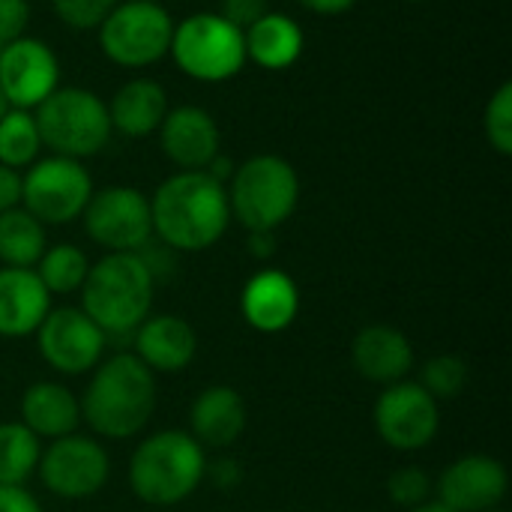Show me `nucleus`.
<instances>
[{
    "label": "nucleus",
    "instance_id": "nucleus-1",
    "mask_svg": "<svg viewBox=\"0 0 512 512\" xmlns=\"http://www.w3.org/2000/svg\"><path fill=\"white\" fill-rule=\"evenodd\" d=\"M153 234L174 252H204L216 246L228 225L231 207L225 183L207 171H174L150 198Z\"/></svg>",
    "mask_w": 512,
    "mask_h": 512
},
{
    "label": "nucleus",
    "instance_id": "nucleus-2",
    "mask_svg": "<svg viewBox=\"0 0 512 512\" xmlns=\"http://www.w3.org/2000/svg\"><path fill=\"white\" fill-rule=\"evenodd\" d=\"M78 405L96 435L135 438L156 411V378L135 354H114L96 366Z\"/></svg>",
    "mask_w": 512,
    "mask_h": 512
},
{
    "label": "nucleus",
    "instance_id": "nucleus-3",
    "mask_svg": "<svg viewBox=\"0 0 512 512\" xmlns=\"http://www.w3.org/2000/svg\"><path fill=\"white\" fill-rule=\"evenodd\" d=\"M156 276L138 252H108L87 270L81 312L105 333H135L150 318Z\"/></svg>",
    "mask_w": 512,
    "mask_h": 512
},
{
    "label": "nucleus",
    "instance_id": "nucleus-4",
    "mask_svg": "<svg viewBox=\"0 0 512 512\" xmlns=\"http://www.w3.org/2000/svg\"><path fill=\"white\" fill-rule=\"evenodd\" d=\"M204 447L177 429H165L141 441L129 462V486L150 507H174L186 501L204 480Z\"/></svg>",
    "mask_w": 512,
    "mask_h": 512
},
{
    "label": "nucleus",
    "instance_id": "nucleus-5",
    "mask_svg": "<svg viewBox=\"0 0 512 512\" xmlns=\"http://www.w3.org/2000/svg\"><path fill=\"white\" fill-rule=\"evenodd\" d=\"M231 219L246 231H273L285 225L300 201V177L294 165L276 153H258L240 162L225 186Z\"/></svg>",
    "mask_w": 512,
    "mask_h": 512
},
{
    "label": "nucleus",
    "instance_id": "nucleus-6",
    "mask_svg": "<svg viewBox=\"0 0 512 512\" xmlns=\"http://www.w3.org/2000/svg\"><path fill=\"white\" fill-rule=\"evenodd\" d=\"M36 129L42 147L51 156L66 159H90L111 141V117L105 99H99L87 87H57L36 111Z\"/></svg>",
    "mask_w": 512,
    "mask_h": 512
},
{
    "label": "nucleus",
    "instance_id": "nucleus-7",
    "mask_svg": "<svg viewBox=\"0 0 512 512\" xmlns=\"http://www.w3.org/2000/svg\"><path fill=\"white\" fill-rule=\"evenodd\" d=\"M168 54L186 78L201 84L231 81L246 66L243 30L219 12H192L177 21Z\"/></svg>",
    "mask_w": 512,
    "mask_h": 512
},
{
    "label": "nucleus",
    "instance_id": "nucleus-8",
    "mask_svg": "<svg viewBox=\"0 0 512 512\" xmlns=\"http://www.w3.org/2000/svg\"><path fill=\"white\" fill-rule=\"evenodd\" d=\"M174 18L159 0H120L96 27L102 54L123 69H147L168 57Z\"/></svg>",
    "mask_w": 512,
    "mask_h": 512
},
{
    "label": "nucleus",
    "instance_id": "nucleus-9",
    "mask_svg": "<svg viewBox=\"0 0 512 512\" xmlns=\"http://www.w3.org/2000/svg\"><path fill=\"white\" fill-rule=\"evenodd\" d=\"M93 192V177L78 159L45 156L21 174V207L42 225H69L81 219Z\"/></svg>",
    "mask_w": 512,
    "mask_h": 512
},
{
    "label": "nucleus",
    "instance_id": "nucleus-10",
    "mask_svg": "<svg viewBox=\"0 0 512 512\" xmlns=\"http://www.w3.org/2000/svg\"><path fill=\"white\" fill-rule=\"evenodd\" d=\"M84 231L108 252H141L153 237L150 198L135 186H105L90 195Z\"/></svg>",
    "mask_w": 512,
    "mask_h": 512
},
{
    "label": "nucleus",
    "instance_id": "nucleus-11",
    "mask_svg": "<svg viewBox=\"0 0 512 512\" xmlns=\"http://www.w3.org/2000/svg\"><path fill=\"white\" fill-rule=\"evenodd\" d=\"M375 429L399 453L426 450L441 429L438 402L417 381L390 384L375 402Z\"/></svg>",
    "mask_w": 512,
    "mask_h": 512
},
{
    "label": "nucleus",
    "instance_id": "nucleus-12",
    "mask_svg": "<svg viewBox=\"0 0 512 512\" xmlns=\"http://www.w3.org/2000/svg\"><path fill=\"white\" fill-rule=\"evenodd\" d=\"M39 480L42 486L66 501L93 498L111 474V459L105 447L84 435H66L51 441V447L39 456Z\"/></svg>",
    "mask_w": 512,
    "mask_h": 512
},
{
    "label": "nucleus",
    "instance_id": "nucleus-13",
    "mask_svg": "<svg viewBox=\"0 0 512 512\" xmlns=\"http://www.w3.org/2000/svg\"><path fill=\"white\" fill-rule=\"evenodd\" d=\"M60 87V60L45 39L18 36L0 51V90L9 108L36 111Z\"/></svg>",
    "mask_w": 512,
    "mask_h": 512
},
{
    "label": "nucleus",
    "instance_id": "nucleus-14",
    "mask_svg": "<svg viewBox=\"0 0 512 512\" xmlns=\"http://www.w3.org/2000/svg\"><path fill=\"white\" fill-rule=\"evenodd\" d=\"M36 336L45 363L60 375H84L96 369L108 342V336L75 306L51 309Z\"/></svg>",
    "mask_w": 512,
    "mask_h": 512
},
{
    "label": "nucleus",
    "instance_id": "nucleus-15",
    "mask_svg": "<svg viewBox=\"0 0 512 512\" xmlns=\"http://www.w3.org/2000/svg\"><path fill=\"white\" fill-rule=\"evenodd\" d=\"M507 468L492 456L456 459L438 480V504L453 512H489L507 498Z\"/></svg>",
    "mask_w": 512,
    "mask_h": 512
},
{
    "label": "nucleus",
    "instance_id": "nucleus-16",
    "mask_svg": "<svg viewBox=\"0 0 512 512\" xmlns=\"http://www.w3.org/2000/svg\"><path fill=\"white\" fill-rule=\"evenodd\" d=\"M159 132L162 153L168 162L177 165V171H204L219 156V123L216 117L201 105H177L168 108Z\"/></svg>",
    "mask_w": 512,
    "mask_h": 512
},
{
    "label": "nucleus",
    "instance_id": "nucleus-17",
    "mask_svg": "<svg viewBox=\"0 0 512 512\" xmlns=\"http://www.w3.org/2000/svg\"><path fill=\"white\" fill-rule=\"evenodd\" d=\"M351 360L360 378L372 384H399L414 369V348L408 336L387 324H369L354 336Z\"/></svg>",
    "mask_w": 512,
    "mask_h": 512
},
{
    "label": "nucleus",
    "instance_id": "nucleus-18",
    "mask_svg": "<svg viewBox=\"0 0 512 512\" xmlns=\"http://www.w3.org/2000/svg\"><path fill=\"white\" fill-rule=\"evenodd\" d=\"M243 318L258 333H282L294 324L300 312V291L297 282L282 270H261L255 273L243 294H240Z\"/></svg>",
    "mask_w": 512,
    "mask_h": 512
},
{
    "label": "nucleus",
    "instance_id": "nucleus-19",
    "mask_svg": "<svg viewBox=\"0 0 512 512\" xmlns=\"http://www.w3.org/2000/svg\"><path fill=\"white\" fill-rule=\"evenodd\" d=\"M135 357L150 372H183L198 351L192 324L180 315H153L135 330Z\"/></svg>",
    "mask_w": 512,
    "mask_h": 512
},
{
    "label": "nucleus",
    "instance_id": "nucleus-20",
    "mask_svg": "<svg viewBox=\"0 0 512 512\" xmlns=\"http://www.w3.org/2000/svg\"><path fill=\"white\" fill-rule=\"evenodd\" d=\"M51 312V294L39 282L36 270L3 267L0 270V336L21 339L39 330Z\"/></svg>",
    "mask_w": 512,
    "mask_h": 512
},
{
    "label": "nucleus",
    "instance_id": "nucleus-21",
    "mask_svg": "<svg viewBox=\"0 0 512 512\" xmlns=\"http://www.w3.org/2000/svg\"><path fill=\"white\" fill-rule=\"evenodd\" d=\"M246 402L234 387L216 384L207 387L204 393H198V399L192 402L189 411V426H192V438L201 447H231L234 441H240V435L246 432Z\"/></svg>",
    "mask_w": 512,
    "mask_h": 512
},
{
    "label": "nucleus",
    "instance_id": "nucleus-22",
    "mask_svg": "<svg viewBox=\"0 0 512 512\" xmlns=\"http://www.w3.org/2000/svg\"><path fill=\"white\" fill-rule=\"evenodd\" d=\"M168 93L159 81L138 75L129 78L126 84H120L108 102V117H111V129L126 135V138H147L153 135L165 114H168Z\"/></svg>",
    "mask_w": 512,
    "mask_h": 512
},
{
    "label": "nucleus",
    "instance_id": "nucleus-23",
    "mask_svg": "<svg viewBox=\"0 0 512 512\" xmlns=\"http://www.w3.org/2000/svg\"><path fill=\"white\" fill-rule=\"evenodd\" d=\"M243 42H246V60H252L261 69L279 72L300 60L306 48V33L291 15L270 9L252 27L243 30Z\"/></svg>",
    "mask_w": 512,
    "mask_h": 512
},
{
    "label": "nucleus",
    "instance_id": "nucleus-24",
    "mask_svg": "<svg viewBox=\"0 0 512 512\" xmlns=\"http://www.w3.org/2000/svg\"><path fill=\"white\" fill-rule=\"evenodd\" d=\"M21 423L36 438H66L75 435V426L81 423V405L57 381H39L24 390L21 396Z\"/></svg>",
    "mask_w": 512,
    "mask_h": 512
},
{
    "label": "nucleus",
    "instance_id": "nucleus-25",
    "mask_svg": "<svg viewBox=\"0 0 512 512\" xmlns=\"http://www.w3.org/2000/svg\"><path fill=\"white\" fill-rule=\"evenodd\" d=\"M48 249L45 225L33 219L24 207H12L0 213V261L3 267L33 270Z\"/></svg>",
    "mask_w": 512,
    "mask_h": 512
},
{
    "label": "nucleus",
    "instance_id": "nucleus-26",
    "mask_svg": "<svg viewBox=\"0 0 512 512\" xmlns=\"http://www.w3.org/2000/svg\"><path fill=\"white\" fill-rule=\"evenodd\" d=\"M39 438L24 423H0V486H24L39 468Z\"/></svg>",
    "mask_w": 512,
    "mask_h": 512
},
{
    "label": "nucleus",
    "instance_id": "nucleus-27",
    "mask_svg": "<svg viewBox=\"0 0 512 512\" xmlns=\"http://www.w3.org/2000/svg\"><path fill=\"white\" fill-rule=\"evenodd\" d=\"M42 153V138L33 111L9 108L0 117V165L21 171L30 168Z\"/></svg>",
    "mask_w": 512,
    "mask_h": 512
},
{
    "label": "nucleus",
    "instance_id": "nucleus-28",
    "mask_svg": "<svg viewBox=\"0 0 512 512\" xmlns=\"http://www.w3.org/2000/svg\"><path fill=\"white\" fill-rule=\"evenodd\" d=\"M33 270H36V276L48 294H72V291H81L87 270H90V261L78 246L57 243V246H48L42 252V258Z\"/></svg>",
    "mask_w": 512,
    "mask_h": 512
},
{
    "label": "nucleus",
    "instance_id": "nucleus-29",
    "mask_svg": "<svg viewBox=\"0 0 512 512\" xmlns=\"http://www.w3.org/2000/svg\"><path fill=\"white\" fill-rule=\"evenodd\" d=\"M435 402H444V399H456L465 384H468V363L456 354H441V357H432L426 366H423V375L417 381Z\"/></svg>",
    "mask_w": 512,
    "mask_h": 512
},
{
    "label": "nucleus",
    "instance_id": "nucleus-30",
    "mask_svg": "<svg viewBox=\"0 0 512 512\" xmlns=\"http://www.w3.org/2000/svg\"><path fill=\"white\" fill-rule=\"evenodd\" d=\"M483 129L498 156H512V81H504L486 102Z\"/></svg>",
    "mask_w": 512,
    "mask_h": 512
},
{
    "label": "nucleus",
    "instance_id": "nucleus-31",
    "mask_svg": "<svg viewBox=\"0 0 512 512\" xmlns=\"http://www.w3.org/2000/svg\"><path fill=\"white\" fill-rule=\"evenodd\" d=\"M120 0H51L54 15L72 30H96Z\"/></svg>",
    "mask_w": 512,
    "mask_h": 512
},
{
    "label": "nucleus",
    "instance_id": "nucleus-32",
    "mask_svg": "<svg viewBox=\"0 0 512 512\" xmlns=\"http://www.w3.org/2000/svg\"><path fill=\"white\" fill-rule=\"evenodd\" d=\"M387 492H390V498H393L399 507L414 510V507L426 504V498H429V492H432V483H429V477H426L420 468H402V471H396V474L390 477Z\"/></svg>",
    "mask_w": 512,
    "mask_h": 512
},
{
    "label": "nucleus",
    "instance_id": "nucleus-33",
    "mask_svg": "<svg viewBox=\"0 0 512 512\" xmlns=\"http://www.w3.org/2000/svg\"><path fill=\"white\" fill-rule=\"evenodd\" d=\"M267 12H270V0H219V15L240 30L252 27Z\"/></svg>",
    "mask_w": 512,
    "mask_h": 512
},
{
    "label": "nucleus",
    "instance_id": "nucleus-34",
    "mask_svg": "<svg viewBox=\"0 0 512 512\" xmlns=\"http://www.w3.org/2000/svg\"><path fill=\"white\" fill-rule=\"evenodd\" d=\"M30 3L27 0H0V39L12 42L27 33Z\"/></svg>",
    "mask_w": 512,
    "mask_h": 512
},
{
    "label": "nucleus",
    "instance_id": "nucleus-35",
    "mask_svg": "<svg viewBox=\"0 0 512 512\" xmlns=\"http://www.w3.org/2000/svg\"><path fill=\"white\" fill-rule=\"evenodd\" d=\"M0 512H42V507L24 486H0Z\"/></svg>",
    "mask_w": 512,
    "mask_h": 512
},
{
    "label": "nucleus",
    "instance_id": "nucleus-36",
    "mask_svg": "<svg viewBox=\"0 0 512 512\" xmlns=\"http://www.w3.org/2000/svg\"><path fill=\"white\" fill-rule=\"evenodd\" d=\"M21 207V171L0 165V213Z\"/></svg>",
    "mask_w": 512,
    "mask_h": 512
},
{
    "label": "nucleus",
    "instance_id": "nucleus-37",
    "mask_svg": "<svg viewBox=\"0 0 512 512\" xmlns=\"http://www.w3.org/2000/svg\"><path fill=\"white\" fill-rule=\"evenodd\" d=\"M300 6H306L315 15H342V12L354 9L357 0H300Z\"/></svg>",
    "mask_w": 512,
    "mask_h": 512
},
{
    "label": "nucleus",
    "instance_id": "nucleus-38",
    "mask_svg": "<svg viewBox=\"0 0 512 512\" xmlns=\"http://www.w3.org/2000/svg\"><path fill=\"white\" fill-rule=\"evenodd\" d=\"M249 252L255 255V258H270L273 252H276V237H273V231H249Z\"/></svg>",
    "mask_w": 512,
    "mask_h": 512
},
{
    "label": "nucleus",
    "instance_id": "nucleus-39",
    "mask_svg": "<svg viewBox=\"0 0 512 512\" xmlns=\"http://www.w3.org/2000/svg\"><path fill=\"white\" fill-rule=\"evenodd\" d=\"M408 512H453V510H447L444 504H438V501H426V504H420V507H414V510H408Z\"/></svg>",
    "mask_w": 512,
    "mask_h": 512
},
{
    "label": "nucleus",
    "instance_id": "nucleus-40",
    "mask_svg": "<svg viewBox=\"0 0 512 512\" xmlns=\"http://www.w3.org/2000/svg\"><path fill=\"white\" fill-rule=\"evenodd\" d=\"M9 111V102H6V96H3V90H0V117Z\"/></svg>",
    "mask_w": 512,
    "mask_h": 512
},
{
    "label": "nucleus",
    "instance_id": "nucleus-41",
    "mask_svg": "<svg viewBox=\"0 0 512 512\" xmlns=\"http://www.w3.org/2000/svg\"><path fill=\"white\" fill-rule=\"evenodd\" d=\"M405 3H426V0H405Z\"/></svg>",
    "mask_w": 512,
    "mask_h": 512
},
{
    "label": "nucleus",
    "instance_id": "nucleus-42",
    "mask_svg": "<svg viewBox=\"0 0 512 512\" xmlns=\"http://www.w3.org/2000/svg\"><path fill=\"white\" fill-rule=\"evenodd\" d=\"M489 512H504V510H501V507H495V510H489Z\"/></svg>",
    "mask_w": 512,
    "mask_h": 512
},
{
    "label": "nucleus",
    "instance_id": "nucleus-43",
    "mask_svg": "<svg viewBox=\"0 0 512 512\" xmlns=\"http://www.w3.org/2000/svg\"><path fill=\"white\" fill-rule=\"evenodd\" d=\"M3 45H6V42H3V39H0V51H3Z\"/></svg>",
    "mask_w": 512,
    "mask_h": 512
}]
</instances>
